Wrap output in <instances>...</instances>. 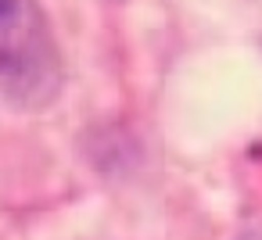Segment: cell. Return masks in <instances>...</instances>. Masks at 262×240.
Returning <instances> with one entry per match:
<instances>
[{
    "mask_svg": "<svg viewBox=\"0 0 262 240\" xmlns=\"http://www.w3.org/2000/svg\"><path fill=\"white\" fill-rule=\"evenodd\" d=\"M65 83L61 47L40 0H0V97L15 111H43Z\"/></svg>",
    "mask_w": 262,
    "mask_h": 240,
    "instance_id": "cell-1",
    "label": "cell"
}]
</instances>
